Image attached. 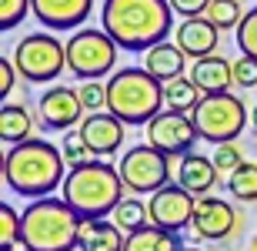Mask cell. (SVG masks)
Returning a JSON list of instances; mask_svg holds the SVG:
<instances>
[{
  "mask_svg": "<svg viewBox=\"0 0 257 251\" xmlns=\"http://www.w3.org/2000/svg\"><path fill=\"white\" fill-rule=\"evenodd\" d=\"M194 124H197V134L210 144H227V141H237L240 131L247 127V107L237 94H204L200 104L194 107Z\"/></svg>",
  "mask_w": 257,
  "mask_h": 251,
  "instance_id": "8992f818",
  "label": "cell"
},
{
  "mask_svg": "<svg viewBox=\"0 0 257 251\" xmlns=\"http://www.w3.org/2000/svg\"><path fill=\"white\" fill-rule=\"evenodd\" d=\"M237 47L240 54L257 57V7L244 14V20L237 24Z\"/></svg>",
  "mask_w": 257,
  "mask_h": 251,
  "instance_id": "f546056e",
  "label": "cell"
},
{
  "mask_svg": "<svg viewBox=\"0 0 257 251\" xmlns=\"http://www.w3.org/2000/svg\"><path fill=\"white\" fill-rule=\"evenodd\" d=\"M200 87L194 77H174L164 84V107L167 111H181V114H194V107L200 104Z\"/></svg>",
  "mask_w": 257,
  "mask_h": 251,
  "instance_id": "603a6c76",
  "label": "cell"
},
{
  "mask_svg": "<svg viewBox=\"0 0 257 251\" xmlns=\"http://www.w3.org/2000/svg\"><path fill=\"white\" fill-rule=\"evenodd\" d=\"M234 84L237 87H257V57L240 54L234 60Z\"/></svg>",
  "mask_w": 257,
  "mask_h": 251,
  "instance_id": "d6a6232c",
  "label": "cell"
},
{
  "mask_svg": "<svg viewBox=\"0 0 257 251\" xmlns=\"http://www.w3.org/2000/svg\"><path fill=\"white\" fill-rule=\"evenodd\" d=\"M250 251H257V234H254V241H250Z\"/></svg>",
  "mask_w": 257,
  "mask_h": 251,
  "instance_id": "8d00e7d4",
  "label": "cell"
},
{
  "mask_svg": "<svg viewBox=\"0 0 257 251\" xmlns=\"http://www.w3.org/2000/svg\"><path fill=\"white\" fill-rule=\"evenodd\" d=\"M14 244H24V218L4 201L0 204V251H14Z\"/></svg>",
  "mask_w": 257,
  "mask_h": 251,
  "instance_id": "484cf974",
  "label": "cell"
},
{
  "mask_svg": "<svg viewBox=\"0 0 257 251\" xmlns=\"http://www.w3.org/2000/svg\"><path fill=\"white\" fill-rule=\"evenodd\" d=\"M204 17H207L217 30H230V27L237 30V24L244 20V10H240L237 0H210V7H207Z\"/></svg>",
  "mask_w": 257,
  "mask_h": 251,
  "instance_id": "4316f807",
  "label": "cell"
},
{
  "mask_svg": "<svg viewBox=\"0 0 257 251\" xmlns=\"http://www.w3.org/2000/svg\"><path fill=\"white\" fill-rule=\"evenodd\" d=\"M117 64V44L107 30L80 27L67 40V70L80 80H100Z\"/></svg>",
  "mask_w": 257,
  "mask_h": 251,
  "instance_id": "52a82bcc",
  "label": "cell"
},
{
  "mask_svg": "<svg viewBox=\"0 0 257 251\" xmlns=\"http://www.w3.org/2000/svg\"><path fill=\"white\" fill-rule=\"evenodd\" d=\"M110 221H114L124 234H134V231H141V228L151 224V208H147L144 201H137V198H124V201L114 208Z\"/></svg>",
  "mask_w": 257,
  "mask_h": 251,
  "instance_id": "cb8c5ba5",
  "label": "cell"
},
{
  "mask_svg": "<svg viewBox=\"0 0 257 251\" xmlns=\"http://www.w3.org/2000/svg\"><path fill=\"white\" fill-rule=\"evenodd\" d=\"M24 251H74L84 218L64 198H37L24 208Z\"/></svg>",
  "mask_w": 257,
  "mask_h": 251,
  "instance_id": "277c9868",
  "label": "cell"
},
{
  "mask_svg": "<svg viewBox=\"0 0 257 251\" xmlns=\"http://www.w3.org/2000/svg\"><path fill=\"white\" fill-rule=\"evenodd\" d=\"M30 10L47 30H80L94 10V0H30Z\"/></svg>",
  "mask_w": 257,
  "mask_h": 251,
  "instance_id": "9a60e30c",
  "label": "cell"
},
{
  "mask_svg": "<svg viewBox=\"0 0 257 251\" xmlns=\"http://www.w3.org/2000/svg\"><path fill=\"white\" fill-rule=\"evenodd\" d=\"M194 198L191 191H184L181 184H167L161 188L157 194H151V224L164 228V231H184V228H191V218H194Z\"/></svg>",
  "mask_w": 257,
  "mask_h": 251,
  "instance_id": "8fae6325",
  "label": "cell"
},
{
  "mask_svg": "<svg viewBox=\"0 0 257 251\" xmlns=\"http://www.w3.org/2000/svg\"><path fill=\"white\" fill-rule=\"evenodd\" d=\"M60 151H64V161H67L70 168H80V164H87V161H94V154H90L87 141L80 137V131H67Z\"/></svg>",
  "mask_w": 257,
  "mask_h": 251,
  "instance_id": "83f0119b",
  "label": "cell"
},
{
  "mask_svg": "<svg viewBox=\"0 0 257 251\" xmlns=\"http://www.w3.org/2000/svg\"><path fill=\"white\" fill-rule=\"evenodd\" d=\"M217 40H220V30L214 27L207 17H187V20H181V27H177V47L194 60L210 57V54L217 50Z\"/></svg>",
  "mask_w": 257,
  "mask_h": 251,
  "instance_id": "2e32d148",
  "label": "cell"
},
{
  "mask_svg": "<svg viewBox=\"0 0 257 251\" xmlns=\"http://www.w3.org/2000/svg\"><path fill=\"white\" fill-rule=\"evenodd\" d=\"M20 70L17 64L10 57H0V97H10V91H14V77H17Z\"/></svg>",
  "mask_w": 257,
  "mask_h": 251,
  "instance_id": "e575fe53",
  "label": "cell"
},
{
  "mask_svg": "<svg viewBox=\"0 0 257 251\" xmlns=\"http://www.w3.org/2000/svg\"><path fill=\"white\" fill-rule=\"evenodd\" d=\"M240 164H244V151L237 147V141H227V144L214 147V168H217L220 174H227V178H230Z\"/></svg>",
  "mask_w": 257,
  "mask_h": 251,
  "instance_id": "f1b7e54d",
  "label": "cell"
},
{
  "mask_svg": "<svg viewBox=\"0 0 257 251\" xmlns=\"http://www.w3.org/2000/svg\"><path fill=\"white\" fill-rule=\"evenodd\" d=\"M184 251H200V248H184Z\"/></svg>",
  "mask_w": 257,
  "mask_h": 251,
  "instance_id": "74e56055",
  "label": "cell"
},
{
  "mask_svg": "<svg viewBox=\"0 0 257 251\" xmlns=\"http://www.w3.org/2000/svg\"><path fill=\"white\" fill-rule=\"evenodd\" d=\"M127 184L114 164L107 161H87L80 168H70L60 184V198L74 208L84 221L90 218H107L124 201Z\"/></svg>",
  "mask_w": 257,
  "mask_h": 251,
  "instance_id": "3957f363",
  "label": "cell"
},
{
  "mask_svg": "<svg viewBox=\"0 0 257 251\" xmlns=\"http://www.w3.org/2000/svg\"><path fill=\"white\" fill-rule=\"evenodd\" d=\"M124 121L120 117H114L110 111H90V114L77 124V131H80V137L87 141V147H90V154H114V151H120V144H124Z\"/></svg>",
  "mask_w": 257,
  "mask_h": 251,
  "instance_id": "5bb4252c",
  "label": "cell"
},
{
  "mask_svg": "<svg viewBox=\"0 0 257 251\" xmlns=\"http://www.w3.org/2000/svg\"><path fill=\"white\" fill-rule=\"evenodd\" d=\"M27 14H34L30 0H0V30H14Z\"/></svg>",
  "mask_w": 257,
  "mask_h": 251,
  "instance_id": "4dcf8cb0",
  "label": "cell"
},
{
  "mask_svg": "<svg viewBox=\"0 0 257 251\" xmlns=\"http://www.w3.org/2000/svg\"><path fill=\"white\" fill-rule=\"evenodd\" d=\"M127 234H120L114 221L107 218H90L80 224V251H124Z\"/></svg>",
  "mask_w": 257,
  "mask_h": 251,
  "instance_id": "ffe728a7",
  "label": "cell"
},
{
  "mask_svg": "<svg viewBox=\"0 0 257 251\" xmlns=\"http://www.w3.org/2000/svg\"><path fill=\"white\" fill-rule=\"evenodd\" d=\"M117 171H120V178H124L131 194H157L161 188L171 184L174 164H171V157L161 154L157 147L137 144L120 157V168Z\"/></svg>",
  "mask_w": 257,
  "mask_h": 251,
  "instance_id": "9c48e42d",
  "label": "cell"
},
{
  "mask_svg": "<svg viewBox=\"0 0 257 251\" xmlns=\"http://www.w3.org/2000/svg\"><path fill=\"white\" fill-rule=\"evenodd\" d=\"M210 7V0H171V10L174 14H181L184 20L187 17H204Z\"/></svg>",
  "mask_w": 257,
  "mask_h": 251,
  "instance_id": "836d02e7",
  "label": "cell"
},
{
  "mask_svg": "<svg viewBox=\"0 0 257 251\" xmlns=\"http://www.w3.org/2000/svg\"><path fill=\"white\" fill-rule=\"evenodd\" d=\"M191 77H194V84L200 87V94H224V91L234 84V64L217 57V54H210V57L194 60Z\"/></svg>",
  "mask_w": 257,
  "mask_h": 251,
  "instance_id": "ac0fdd59",
  "label": "cell"
},
{
  "mask_svg": "<svg viewBox=\"0 0 257 251\" xmlns=\"http://www.w3.org/2000/svg\"><path fill=\"white\" fill-rule=\"evenodd\" d=\"M240 228V218L234 211V204L227 198H197L194 204V218H191V231L204 241H220Z\"/></svg>",
  "mask_w": 257,
  "mask_h": 251,
  "instance_id": "7c38bea8",
  "label": "cell"
},
{
  "mask_svg": "<svg viewBox=\"0 0 257 251\" xmlns=\"http://www.w3.org/2000/svg\"><path fill=\"white\" fill-rule=\"evenodd\" d=\"M184 64H187V54L177 44H171V40H161L157 47H151L144 54V67L151 70L161 84H167L174 77H184Z\"/></svg>",
  "mask_w": 257,
  "mask_h": 251,
  "instance_id": "d6986e66",
  "label": "cell"
},
{
  "mask_svg": "<svg viewBox=\"0 0 257 251\" xmlns=\"http://www.w3.org/2000/svg\"><path fill=\"white\" fill-rule=\"evenodd\" d=\"M64 151L50 141L30 137L4 154V184L20 198H50L64 184Z\"/></svg>",
  "mask_w": 257,
  "mask_h": 251,
  "instance_id": "7a4b0ae2",
  "label": "cell"
},
{
  "mask_svg": "<svg viewBox=\"0 0 257 251\" xmlns=\"http://www.w3.org/2000/svg\"><path fill=\"white\" fill-rule=\"evenodd\" d=\"M20 77L30 84H50L67 70V44H60L54 34H27L14 50Z\"/></svg>",
  "mask_w": 257,
  "mask_h": 251,
  "instance_id": "ba28073f",
  "label": "cell"
},
{
  "mask_svg": "<svg viewBox=\"0 0 257 251\" xmlns=\"http://www.w3.org/2000/svg\"><path fill=\"white\" fill-rule=\"evenodd\" d=\"M124 251H184L181 231H164L157 224H147L141 231L127 234Z\"/></svg>",
  "mask_w": 257,
  "mask_h": 251,
  "instance_id": "7402d4cb",
  "label": "cell"
},
{
  "mask_svg": "<svg viewBox=\"0 0 257 251\" xmlns=\"http://www.w3.org/2000/svg\"><path fill=\"white\" fill-rule=\"evenodd\" d=\"M77 94H80L87 111H104L107 107V84H100V80H84L77 87Z\"/></svg>",
  "mask_w": 257,
  "mask_h": 251,
  "instance_id": "1f68e13d",
  "label": "cell"
},
{
  "mask_svg": "<svg viewBox=\"0 0 257 251\" xmlns=\"http://www.w3.org/2000/svg\"><path fill=\"white\" fill-rule=\"evenodd\" d=\"M217 168H214V157L204 154H181L177 157V184L184 191H191L194 198H207L210 188L217 184Z\"/></svg>",
  "mask_w": 257,
  "mask_h": 251,
  "instance_id": "e0dca14e",
  "label": "cell"
},
{
  "mask_svg": "<svg viewBox=\"0 0 257 251\" xmlns=\"http://www.w3.org/2000/svg\"><path fill=\"white\" fill-rule=\"evenodd\" d=\"M30 131H34V117L24 104L0 107V141L4 144H24V141H30Z\"/></svg>",
  "mask_w": 257,
  "mask_h": 251,
  "instance_id": "44dd1931",
  "label": "cell"
},
{
  "mask_svg": "<svg viewBox=\"0 0 257 251\" xmlns=\"http://www.w3.org/2000/svg\"><path fill=\"white\" fill-rule=\"evenodd\" d=\"M171 27V0H104L100 7V30H107L120 50L147 54L161 40H167Z\"/></svg>",
  "mask_w": 257,
  "mask_h": 251,
  "instance_id": "6da1fadb",
  "label": "cell"
},
{
  "mask_svg": "<svg viewBox=\"0 0 257 251\" xmlns=\"http://www.w3.org/2000/svg\"><path fill=\"white\" fill-rule=\"evenodd\" d=\"M254 134H257V104H254Z\"/></svg>",
  "mask_w": 257,
  "mask_h": 251,
  "instance_id": "d590c367",
  "label": "cell"
},
{
  "mask_svg": "<svg viewBox=\"0 0 257 251\" xmlns=\"http://www.w3.org/2000/svg\"><path fill=\"white\" fill-rule=\"evenodd\" d=\"M107 111L124 124H151L164 111V84L147 67H120L107 77Z\"/></svg>",
  "mask_w": 257,
  "mask_h": 251,
  "instance_id": "5b68a950",
  "label": "cell"
},
{
  "mask_svg": "<svg viewBox=\"0 0 257 251\" xmlns=\"http://www.w3.org/2000/svg\"><path fill=\"white\" fill-rule=\"evenodd\" d=\"M84 101H80V94H77L74 87H50V91H44L37 101V117L40 124L50 127V131H67V127H77L80 121H84Z\"/></svg>",
  "mask_w": 257,
  "mask_h": 251,
  "instance_id": "4fadbf2b",
  "label": "cell"
},
{
  "mask_svg": "<svg viewBox=\"0 0 257 251\" xmlns=\"http://www.w3.org/2000/svg\"><path fill=\"white\" fill-rule=\"evenodd\" d=\"M197 124H194L191 114H181V111H161L147 124V144L157 147L161 154L167 157H181L191 154L194 141H197Z\"/></svg>",
  "mask_w": 257,
  "mask_h": 251,
  "instance_id": "30bf717a",
  "label": "cell"
},
{
  "mask_svg": "<svg viewBox=\"0 0 257 251\" xmlns=\"http://www.w3.org/2000/svg\"><path fill=\"white\" fill-rule=\"evenodd\" d=\"M227 194L234 201H257V161H244L237 171L227 178Z\"/></svg>",
  "mask_w": 257,
  "mask_h": 251,
  "instance_id": "d4e9b609",
  "label": "cell"
}]
</instances>
